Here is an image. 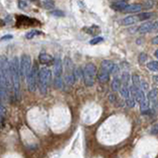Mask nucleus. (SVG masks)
<instances>
[{
	"label": "nucleus",
	"mask_w": 158,
	"mask_h": 158,
	"mask_svg": "<svg viewBox=\"0 0 158 158\" xmlns=\"http://www.w3.org/2000/svg\"><path fill=\"white\" fill-rule=\"evenodd\" d=\"M10 70H11V82L12 89L14 91L15 98L17 100L20 99V67L18 57H13L10 61Z\"/></svg>",
	"instance_id": "nucleus-1"
},
{
	"label": "nucleus",
	"mask_w": 158,
	"mask_h": 158,
	"mask_svg": "<svg viewBox=\"0 0 158 158\" xmlns=\"http://www.w3.org/2000/svg\"><path fill=\"white\" fill-rule=\"evenodd\" d=\"M51 80V71L46 67H43L39 70L38 86L39 91L42 95H46L49 90V86Z\"/></svg>",
	"instance_id": "nucleus-2"
},
{
	"label": "nucleus",
	"mask_w": 158,
	"mask_h": 158,
	"mask_svg": "<svg viewBox=\"0 0 158 158\" xmlns=\"http://www.w3.org/2000/svg\"><path fill=\"white\" fill-rule=\"evenodd\" d=\"M0 71L4 79L7 92L12 90V82H11V70H10V61L5 55H0Z\"/></svg>",
	"instance_id": "nucleus-3"
},
{
	"label": "nucleus",
	"mask_w": 158,
	"mask_h": 158,
	"mask_svg": "<svg viewBox=\"0 0 158 158\" xmlns=\"http://www.w3.org/2000/svg\"><path fill=\"white\" fill-rule=\"evenodd\" d=\"M97 75V68L95 64L87 63L82 70V77L84 80V83L87 87H92L94 85L95 76Z\"/></svg>",
	"instance_id": "nucleus-4"
},
{
	"label": "nucleus",
	"mask_w": 158,
	"mask_h": 158,
	"mask_svg": "<svg viewBox=\"0 0 158 158\" xmlns=\"http://www.w3.org/2000/svg\"><path fill=\"white\" fill-rule=\"evenodd\" d=\"M62 61L60 57H57L54 60V86L57 89H61L63 86V79H62Z\"/></svg>",
	"instance_id": "nucleus-5"
},
{
	"label": "nucleus",
	"mask_w": 158,
	"mask_h": 158,
	"mask_svg": "<svg viewBox=\"0 0 158 158\" xmlns=\"http://www.w3.org/2000/svg\"><path fill=\"white\" fill-rule=\"evenodd\" d=\"M64 83L67 86H72L75 79H74V66L72 60L69 57H64Z\"/></svg>",
	"instance_id": "nucleus-6"
},
{
	"label": "nucleus",
	"mask_w": 158,
	"mask_h": 158,
	"mask_svg": "<svg viewBox=\"0 0 158 158\" xmlns=\"http://www.w3.org/2000/svg\"><path fill=\"white\" fill-rule=\"evenodd\" d=\"M38 76H39V68L37 63H35L33 67H31V70L29 71V73H28V75L26 77L28 89H29L30 92H35L37 85H38Z\"/></svg>",
	"instance_id": "nucleus-7"
},
{
	"label": "nucleus",
	"mask_w": 158,
	"mask_h": 158,
	"mask_svg": "<svg viewBox=\"0 0 158 158\" xmlns=\"http://www.w3.org/2000/svg\"><path fill=\"white\" fill-rule=\"evenodd\" d=\"M32 62H31V57L28 54H23L21 57V60L19 61V67H20V76L26 78L29 71L31 70Z\"/></svg>",
	"instance_id": "nucleus-8"
},
{
	"label": "nucleus",
	"mask_w": 158,
	"mask_h": 158,
	"mask_svg": "<svg viewBox=\"0 0 158 158\" xmlns=\"http://www.w3.org/2000/svg\"><path fill=\"white\" fill-rule=\"evenodd\" d=\"M156 30H157V23L156 22L144 23L137 28V32L139 34H146L149 32H155Z\"/></svg>",
	"instance_id": "nucleus-9"
},
{
	"label": "nucleus",
	"mask_w": 158,
	"mask_h": 158,
	"mask_svg": "<svg viewBox=\"0 0 158 158\" xmlns=\"http://www.w3.org/2000/svg\"><path fill=\"white\" fill-rule=\"evenodd\" d=\"M39 61L42 64H46V65H49V64L54 63V57L46 52H42L39 55Z\"/></svg>",
	"instance_id": "nucleus-10"
},
{
	"label": "nucleus",
	"mask_w": 158,
	"mask_h": 158,
	"mask_svg": "<svg viewBox=\"0 0 158 158\" xmlns=\"http://www.w3.org/2000/svg\"><path fill=\"white\" fill-rule=\"evenodd\" d=\"M141 9H142L141 4H138V3H135V4H128L126 7L123 10V12H125V13H136V12L140 11Z\"/></svg>",
	"instance_id": "nucleus-11"
},
{
	"label": "nucleus",
	"mask_w": 158,
	"mask_h": 158,
	"mask_svg": "<svg viewBox=\"0 0 158 158\" xmlns=\"http://www.w3.org/2000/svg\"><path fill=\"white\" fill-rule=\"evenodd\" d=\"M97 78L100 82L102 83H105L107 81H109L110 79V73L108 72V71L102 69V68H100V70H99V72L97 73Z\"/></svg>",
	"instance_id": "nucleus-12"
},
{
	"label": "nucleus",
	"mask_w": 158,
	"mask_h": 158,
	"mask_svg": "<svg viewBox=\"0 0 158 158\" xmlns=\"http://www.w3.org/2000/svg\"><path fill=\"white\" fill-rule=\"evenodd\" d=\"M115 64L113 61H111V60H103L101 62V68L102 69H104V70H106L108 71L109 73H112L113 72V70H114V68H115Z\"/></svg>",
	"instance_id": "nucleus-13"
},
{
	"label": "nucleus",
	"mask_w": 158,
	"mask_h": 158,
	"mask_svg": "<svg viewBox=\"0 0 158 158\" xmlns=\"http://www.w3.org/2000/svg\"><path fill=\"white\" fill-rule=\"evenodd\" d=\"M17 23L18 25L22 24L23 26L27 27V26H31V25H33V20L30 19L29 17L27 16H23V15H19V16L17 17Z\"/></svg>",
	"instance_id": "nucleus-14"
},
{
	"label": "nucleus",
	"mask_w": 158,
	"mask_h": 158,
	"mask_svg": "<svg viewBox=\"0 0 158 158\" xmlns=\"http://www.w3.org/2000/svg\"><path fill=\"white\" fill-rule=\"evenodd\" d=\"M137 22H138L137 16H128L122 20V24L123 26H131V25H134Z\"/></svg>",
	"instance_id": "nucleus-15"
},
{
	"label": "nucleus",
	"mask_w": 158,
	"mask_h": 158,
	"mask_svg": "<svg viewBox=\"0 0 158 158\" xmlns=\"http://www.w3.org/2000/svg\"><path fill=\"white\" fill-rule=\"evenodd\" d=\"M126 5H128V3L125 0H119V1H116L114 2L112 4V8L114 10H117V11H123V9L126 7Z\"/></svg>",
	"instance_id": "nucleus-16"
},
{
	"label": "nucleus",
	"mask_w": 158,
	"mask_h": 158,
	"mask_svg": "<svg viewBox=\"0 0 158 158\" xmlns=\"http://www.w3.org/2000/svg\"><path fill=\"white\" fill-rule=\"evenodd\" d=\"M121 79L118 75H114V78L112 80V83H111V87H112L113 91H119L121 88Z\"/></svg>",
	"instance_id": "nucleus-17"
},
{
	"label": "nucleus",
	"mask_w": 158,
	"mask_h": 158,
	"mask_svg": "<svg viewBox=\"0 0 158 158\" xmlns=\"http://www.w3.org/2000/svg\"><path fill=\"white\" fill-rule=\"evenodd\" d=\"M120 79H121V85L129 87V83L131 81V76H129V74L128 72H123Z\"/></svg>",
	"instance_id": "nucleus-18"
},
{
	"label": "nucleus",
	"mask_w": 158,
	"mask_h": 158,
	"mask_svg": "<svg viewBox=\"0 0 158 158\" xmlns=\"http://www.w3.org/2000/svg\"><path fill=\"white\" fill-rule=\"evenodd\" d=\"M129 87H126V86H121L120 93H121V95H122L123 98L128 99V98L131 97V95H129Z\"/></svg>",
	"instance_id": "nucleus-19"
},
{
	"label": "nucleus",
	"mask_w": 158,
	"mask_h": 158,
	"mask_svg": "<svg viewBox=\"0 0 158 158\" xmlns=\"http://www.w3.org/2000/svg\"><path fill=\"white\" fill-rule=\"evenodd\" d=\"M153 15H154V13H150V12H143V13L138 14V15H136V16H137V18H138V21H144V20L150 19Z\"/></svg>",
	"instance_id": "nucleus-20"
},
{
	"label": "nucleus",
	"mask_w": 158,
	"mask_h": 158,
	"mask_svg": "<svg viewBox=\"0 0 158 158\" xmlns=\"http://www.w3.org/2000/svg\"><path fill=\"white\" fill-rule=\"evenodd\" d=\"M146 66H147V68L150 71H153V72H157V70H158V62H157L156 60H153V61H150V62H148Z\"/></svg>",
	"instance_id": "nucleus-21"
},
{
	"label": "nucleus",
	"mask_w": 158,
	"mask_h": 158,
	"mask_svg": "<svg viewBox=\"0 0 158 158\" xmlns=\"http://www.w3.org/2000/svg\"><path fill=\"white\" fill-rule=\"evenodd\" d=\"M42 6L45 9H51V8H54V3L52 0H43V1H42Z\"/></svg>",
	"instance_id": "nucleus-22"
},
{
	"label": "nucleus",
	"mask_w": 158,
	"mask_h": 158,
	"mask_svg": "<svg viewBox=\"0 0 158 158\" xmlns=\"http://www.w3.org/2000/svg\"><path fill=\"white\" fill-rule=\"evenodd\" d=\"M140 77H139L137 74H134L132 76V85L135 86V87H139L140 85Z\"/></svg>",
	"instance_id": "nucleus-23"
},
{
	"label": "nucleus",
	"mask_w": 158,
	"mask_h": 158,
	"mask_svg": "<svg viewBox=\"0 0 158 158\" xmlns=\"http://www.w3.org/2000/svg\"><path fill=\"white\" fill-rule=\"evenodd\" d=\"M41 32L40 31H37V30H33V31H31V32H29L26 35V38L28 40H31V39H33L34 37H36V36H38V35H41Z\"/></svg>",
	"instance_id": "nucleus-24"
},
{
	"label": "nucleus",
	"mask_w": 158,
	"mask_h": 158,
	"mask_svg": "<svg viewBox=\"0 0 158 158\" xmlns=\"http://www.w3.org/2000/svg\"><path fill=\"white\" fill-rule=\"evenodd\" d=\"M154 6V1L153 0H145L143 4L141 5V7H144L145 9H150Z\"/></svg>",
	"instance_id": "nucleus-25"
},
{
	"label": "nucleus",
	"mask_w": 158,
	"mask_h": 158,
	"mask_svg": "<svg viewBox=\"0 0 158 158\" xmlns=\"http://www.w3.org/2000/svg\"><path fill=\"white\" fill-rule=\"evenodd\" d=\"M147 60V54H144V52H141L140 54L138 55V62L139 64H143Z\"/></svg>",
	"instance_id": "nucleus-26"
},
{
	"label": "nucleus",
	"mask_w": 158,
	"mask_h": 158,
	"mask_svg": "<svg viewBox=\"0 0 158 158\" xmlns=\"http://www.w3.org/2000/svg\"><path fill=\"white\" fill-rule=\"evenodd\" d=\"M135 103H136V102L131 97L126 99V106H128L129 108H134L135 106Z\"/></svg>",
	"instance_id": "nucleus-27"
},
{
	"label": "nucleus",
	"mask_w": 158,
	"mask_h": 158,
	"mask_svg": "<svg viewBox=\"0 0 158 158\" xmlns=\"http://www.w3.org/2000/svg\"><path fill=\"white\" fill-rule=\"evenodd\" d=\"M28 5H29V0H19L18 1V6H19L20 9L26 8Z\"/></svg>",
	"instance_id": "nucleus-28"
},
{
	"label": "nucleus",
	"mask_w": 158,
	"mask_h": 158,
	"mask_svg": "<svg viewBox=\"0 0 158 158\" xmlns=\"http://www.w3.org/2000/svg\"><path fill=\"white\" fill-rule=\"evenodd\" d=\"M103 41H104V39L102 38V37H96V38L91 40L90 44L91 45H97V44H99V43H101V42H103Z\"/></svg>",
	"instance_id": "nucleus-29"
},
{
	"label": "nucleus",
	"mask_w": 158,
	"mask_h": 158,
	"mask_svg": "<svg viewBox=\"0 0 158 158\" xmlns=\"http://www.w3.org/2000/svg\"><path fill=\"white\" fill-rule=\"evenodd\" d=\"M51 15H52V16H54V17H62L64 16V13L60 10H54V11L51 12Z\"/></svg>",
	"instance_id": "nucleus-30"
},
{
	"label": "nucleus",
	"mask_w": 158,
	"mask_h": 158,
	"mask_svg": "<svg viewBox=\"0 0 158 158\" xmlns=\"http://www.w3.org/2000/svg\"><path fill=\"white\" fill-rule=\"evenodd\" d=\"M12 38H13V36L12 35H5V36H3L2 38H0V41H7V40H11Z\"/></svg>",
	"instance_id": "nucleus-31"
},
{
	"label": "nucleus",
	"mask_w": 158,
	"mask_h": 158,
	"mask_svg": "<svg viewBox=\"0 0 158 158\" xmlns=\"http://www.w3.org/2000/svg\"><path fill=\"white\" fill-rule=\"evenodd\" d=\"M151 134H157V125H156V123L153 126L152 131H151Z\"/></svg>",
	"instance_id": "nucleus-32"
},
{
	"label": "nucleus",
	"mask_w": 158,
	"mask_h": 158,
	"mask_svg": "<svg viewBox=\"0 0 158 158\" xmlns=\"http://www.w3.org/2000/svg\"><path fill=\"white\" fill-rule=\"evenodd\" d=\"M109 100L112 102V103H114L115 100H116V97H115L114 94H110V95H109Z\"/></svg>",
	"instance_id": "nucleus-33"
},
{
	"label": "nucleus",
	"mask_w": 158,
	"mask_h": 158,
	"mask_svg": "<svg viewBox=\"0 0 158 158\" xmlns=\"http://www.w3.org/2000/svg\"><path fill=\"white\" fill-rule=\"evenodd\" d=\"M157 43H158V38H157V37H155V38L153 39V41H152V44L157 45Z\"/></svg>",
	"instance_id": "nucleus-34"
},
{
	"label": "nucleus",
	"mask_w": 158,
	"mask_h": 158,
	"mask_svg": "<svg viewBox=\"0 0 158 158\" xmlns=\"http://www.w3.org/2000/svg\"><path fill=\"white\" fill-rule=\"evenodd\" d=\"M153 80H154V82L156 83V82H157V76H154V77H153Z\"/></svg>",
	"instance_id": "nucleus-35"
},
{
	"label": "nucleus",
	"mask_w": 158,
	"mask_h": 158,
	"mask_svg": "<svg viewBox=\"0 0 158 158\" xmlns=\"http://www.w3.org/2000/svg\"><path fill=\"white\" fill-rule=\"evenodd\" d=\"M154 55H155L156 57H158V51H155V54H154Z\"/></svg>",
	"instance_id": "nucleus-36"
},
{
	"label": "nucleus",
	"mask_w": 158,
	"mask_h": 158,
	"mask_svg": "<svg viewBox=\"0 0 158 158\" xmlns=\"http://www.w3.org/2000/svg\"><path fill=\"white\" fill-rule=\"evenodd\" d=\"M2 100V96H1V92H0V102H1Z\"/></svg>",
	"instance_id": "nucleus-37"
},
{
	"label": "nucleus",
	"mask_w": 158,
	"mask_h": 158,
	"mask_svg": "<svg viewBox=\"0 0 158 158\" xmlns=\"http://www.w3.org/2000/svg\"><path fill=\"white\" fill-rule=\"evenodd\" d=\"M0 26H1V21H0Z\"/></svg>",
	"instance_id": "nucleus-38"
}]
</instances>
